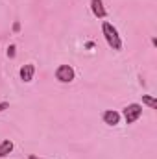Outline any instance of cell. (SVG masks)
<instances>
[{
	"instance_id": "cell-1",
	"label": "cell",
	"mask_w": 157,
	"mask_h": 159,
	"mask_svg": "<svg viewBox=\"0 0 157 159\" xmlns=\"http://www.w3.org/2000/svg\"><path fill=\"white\" fill-rule=\"evenodd\" d=\"M102 32H104V37L107 41V44L113 48V50H120L122 48V41H120V35H118L117 28L109 22H104L102 24Z\"/></svg>"
},
{
	"instance_id": "cell-2",
	"label": "cell",
	"mask_w": 157,
	"mask_h": 159,
	"mask_svg": "<svg viewBox=\"0 0 157 159\" xmlns=\"http://www.w3.org/2000/svg\"><path fill=\"white\" fill-rule=\"evenodd\" d=\"M141 115H142V106H139V104H129L124 109V119L128 124H133L135 120H139Z\"/></svg>"
},
{
	"instance_id": "cell-3",
	"label": "cell",
	"mask_w": 157,
	"mask_h": 159,
	"mask_svg": "<svg viewBox=\"0 0 157 159\" xmlns=\"http://www.w3.org/2000/svg\"><path fill=\"white\" fill-rule=\"evenodd\" d=\"M74 76H76V74H74V69H72L70 65H59L57 70H56V80H59V81H63V83L72 81Z\"/></svg>"
},
{
	"instance_id": "cell-4",
	"label": "cell",
	"mask_w": 157,
	"mask_h": 159,
	"mask_svg": "<svg viewBox=\"0 0 157 159\" xmlns=\"http://www.w3.org/2000/svg\"><path fill=\"white\" fill-rule=\"evenodd\" d=\"M91 9H92L94 17H98V19H104V17L107 15V11H105L102 0H91Z\"/></svg>"
},
{
	"instance_id": "cell-5",
	"label": "cell",
	"mask_w": 157,
	"mask_h": 159,
	"mask_svg": "<svg viewBox=\"0 0 157 159\" xmlns=\"http://www.w3.org/2000/svg\"><path fill=\"white\" fill-rule=\"evenodd\" d=\"M34 74H35V67L32 63H28V65H24L20 69V78H22V81H26V83H30L34 80Z\"/></svg>"
},
{
	"instance_id": "cell-6",
	"label": "cell",
	"mask_w": 157,
	"mask_h": 159,
	"mask_svg": "<svg viewBox=\"0 0 157 159\" xmlns=\"http://www.w3.org/2000/svg\"><path fill=\"white\" fill-rule=\"evenodd\" d=\"M104 122L105 124H109V126H117L118 120H120V115H118L115 109H109V111H104Z\"/></svg>"
},
{
	"instance_id": "cell-7",
	"label": "cell",
	"mask_w": 157,
	"mask_h": 159,
	"mask_svg": "<svg viewBox=\"0 0 157 159\" xmlns=\"http://www.w3.org/2000/svg\"><path fill=\"white\" fill-rule=\"evenodd\" d=\"M11 152H13V141H9V139L2 141V143H0V157H6V156L11 154Z\"/></svg>"
},
{
	"instance_id": "cell-8",
	"label": "cell",
	"mask_w": 157,
	"mask_h": 159,
	"mask_svg": "<svg viewBox=\"0 0 157 159\" xmlns=\"http://www.w3.org/2000/svg\"><path fill=\"white\" fill-rule=\"evenodd\" d=\"M142 104H146L150 109H157V102H155V98H152V96H142Z\"/></svg>"
},
{
	"instance_id": "cell-9",
	"label": "cell",
	"mask_w": 157,
	"mask_h": 159,
	"mask_svg": "<svg viewBox=\"0 0 157 159\" xmlns=\"http://www.w3.org/2000/svg\"><path fill=\"white\" fill-rule=\"evenodd\" d=\"M7 56H9V57H15V44H11V46L7 48Z\"/></svg>"
},
{
	"instance_id": "cell-10",
	"label": "cell",
	"mask_w": 157,
	"mask_h": 159,
	"mask_svg": "<svg viewBox=\"0 0 157 159\" xmlns=\"http://www.w3.org/2000/svg\"><path fill=\"white\" fill-rule=\"evenodd\" d=\"M7 107H9V104H7V102H2V104H0V113H2L4 109H7Z\"/></svg>"
},
{
	"instance_id": "cell-11",
	"label": "cell",
	"mask_w": 157,
	"mask_h": 159,
	"mask_svg": "<svg viewBox=\"0 0 157 159\" xmlns=\"http://www.w3.org/2000/svg\"><path fill=\"white\" fill-rule=\"evenodd\" d=\"M13 30H15V32H19V30H20V24H19V22H15V24H13Z\"/></svg>"
},
{
	"instance_id": "cell-12",
	"label": "cell",
	"mask_w": 157,
	"mask_h": 159,
	"mask_svg": "<svg viewBox=\"0 0 157 159\" xmlns=\"http://www.w3.org/2000/svg\"><path fill=\"white\" fill-rule=\"evenodd\" d=\"M28 159H41V157H37V156H30Z\"/></svg>"
}]
</instances>
